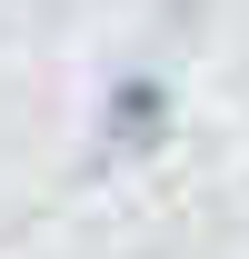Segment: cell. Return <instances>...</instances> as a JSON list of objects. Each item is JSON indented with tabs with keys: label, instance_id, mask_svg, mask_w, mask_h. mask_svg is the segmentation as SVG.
I'll use <instances>...</instances> for the list:
<instances>
[{
	"label": "cell",
	"instance_id": "cell-1",
	"mask_svg": "<svg viewBox=\"0 0 249 259\" xmlns=\"http://www.w3.org/2000/svg\"><path fill=\"white\" fill-rule=\"evenodd\" d=\"M170 140V80L159 70H120L100 90V160H140Z\"/></svg>",
	"mask_w": 249,
	"mask_h": 259
}]
</instances>
